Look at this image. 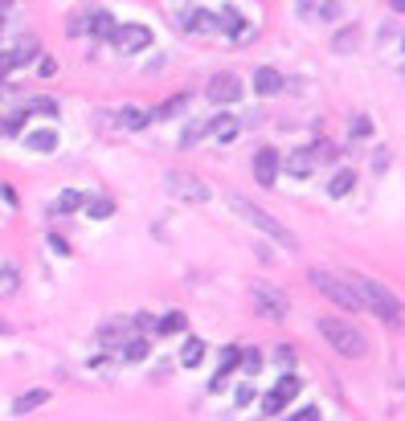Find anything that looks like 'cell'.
Returning <instances> with one entry per match:
<instances>
[{
  "label": "cell",
  "instance_id": "cell-4",
  "mask_svg": "<svg viewBox=\"0 0 405 421\" xmlns=\"http://www.w3.org/2000/svg\"><path fill=\"white\" fill-rule=\"evenodd\" d=\"M307 279L312 286L323 294V299H332L340 311H364V303H360V294L352 290V282L336 279V274H327V270H307Z\"/></svg>",
  "mask_w": 405,
  "mask_h": 421
},
{
  "label": "cell",
  "instance_id": "cell-8",
  "mask_svg": "<svg viewBox=\"0 0 405 421\" xmlns=\"http://www.w3.org/2000/svg\"><path fill=\"white\" fill-rule=\"evenodd\" d=\"M111 46L119 49V53L147 49V46H152V29H147V25H119V29H115V37H111Z\"/></svg>",
  "mask_w": 405,
  "mask_h": 421
},
{
  "label": "cell",
  "instance_id": "cell-35",
  "mask_svg": "<svg viewBox=\"0 0 405 421\" xmlns=\"http://www.w3.org/2000/svg\"><path fill=\"white\" fill-rule=\"evenodd\" d=\"M66 33H70V37H78V33H90V17H82V12H74V21L66 25Z\"/></svg>",
  "mask_w": 405,
  "mask_h": 421
},
{
  "label": "cell",
  "instance_id": "cell-23",
  "mask_svg": "<svg viewBox=\"0 0 405 421\" xmlns=\"http://www.w3.org/2000/svg\"><path fill=\"white\" fill-rule=\"evenodd\" d=\"M78 209H87V196H82L78 188H66V192L57 196V213H78Z\"/></svg>",
  "mask_w": 405,
  "mask_h": 421
},
{
  "label": "cell",
  "instance_id": "cell-32",
  "mask_svg": "<svg viewBox=\"0 0 405 421\" xmlns=\"http://www.w3.org/2000/svg\"><path fill=\"white\" fill-rule=\"evenodd\" d=\"M237 368H242L246 376H258V368H262V356L250 348V352H242V364H237Z\"/></svg>",
  "mask_w": 405,
  "mask_h": 421
},
{
  "label": "cell",
  "instance_id": "cell-3",
  "mask_svg": "<svg viewBox=\"0 0 405 421\" xmlns=\"http://www.w3.org/2000/svg\"><path fill=\"white\" fill-rule=\"evenodd\" d=\"M319 335H323L340 356H352V360H357V356L368 352V339H364L352 324H344V319H319Z\"/></svg>",
  "mask_w": 405,
  "mask_h": 421
},
{
  "label": "cell",
  "instance_id": "cell-45",
  "mask_svg": "<svg viewBox=\"0 0 405 421\" xmlns=\"http://www.w3.org/2000/svg\"><path fill=\"white\" fill-rule=\"evenodd\" d=\"M393 8H397V12H405V0H393Z\"/></svg>",
  "mask_w": 405,
  "mask_h": 421
},
{
  "label": "cell",
  "instance_id": "cell-2",
  "mask_svg": "<svg viewBox=\"0 0 405 421\" xmlns=\"http://www.w3.org/2000/svg\"><path fill=\"white\" fill-rule=\"evenodd\" d=\"M229 209H233V213H237L242 221L258 225V230H262L267 237H274V241H278L282 250H299V237L291 234V230H287V225H282L278 217H270L267 209H258L254 200H246V196H237V192H233V196H229Z\"/></svg>",
  "mask_w": 405,
  "mask_h": 421
},
{
  "label": "cell",
  "instance_id": "cell-15",
  "mask_svg": "<svg viewBox=\"0 0 405 421\" xmlns=\"http://www.w3.org/2000/svg\"><path fill=\"white\" fill-rule=\"evenodd\" d=\"M201 360H205V339L188 335V339H184V348H180V368H197Z\"/></svg>",
  "mask_w": 405,
  "mask_h": 421
},
{
  "label": "cell",
  "instance_id": "cell-16",
  "mask_svg": "<svg viewBox=\"0 0 405 421\" xmlns=\"http://www.w3.org/2000/svg\"><path fill=\"white\" fill-rule=\"evenodd\" d=\"M209 127H213V115H209V119H192V123L180 131V147H197V140L209 135Z\"/></svg>",
  "mask_w": 405,
  "mask_h": 421
},
{
  "label": "cell",
  "instance_id": "cell-21",
  "mask_svg": "<svg viewBox=\"0 0 405 421\" xmlns=\"http://www.w3.org/2000/svg\"><path fill=\"white\" fill-rule=\"evenodd\" d=\"M197 12H201V8L184 0V4H177V8H172V25H177V29H197Z\"/></svg>",
  "mask_w": 405,
  "mask_h": 421
},
{
  "label": "cell",
  "instance_id": "cell-30",
  "mask_svg": "<svg viewBox=\"0 0 405 421\" xmlns=\"http://www.w3.org/2000/svg\"><path fill=\"white\" fill-rule=\"evenodd\" d=\"M156 331H160V335H177V331H184V311H168V315L156 324Z\"/></svg>",
  "mask_w": 405,
  "mask_h": 421
},
{
  "label": "cell",
  "instance_id": "cell-24",
  "mask_svg": "<svg viewBox=\"0 0 405 421\" xmlns=\"http://www.w3.org/2000/svg\"><path fill=\"white\" fill-rule=\"evenodd\" d=\"M115 213V200L111 196H98V200H87V217L90 221H107Z\"/></svg>",
  "mask_w": 405,
  "mask_h": 421
},
{
  "label": "cell",
  "instance_id": "cell-12",
  "mask_svg": "<svg viewBox=\"0 0 405 421\" xmlns=\"http://www.w3.org/2000/svg\"><path fill=\"white\" fill-rule=\"evenodd\" d=\"M237 131H242V119H233V115H213L209 135H213L217 143H233L237 140Z\"/></svg>",
  "mask_w": 405,
  "mask_h": 421
},
{
  "label": "cell",
  "instance_id": "cell-20",
  "mask_svg": "<svg viewBox=\"0 0 405 421\" xmlns=\"http://www.w3.org/2000/svg\"><path fill=\"white\" fill-rule=\"evenodd\" d=\"M217 29L233 33V37H246V25H242V12H237V8H222V12H217Z\"/></svg>",
  "mask_w": 405,
  "mask_h": 421
},
{
  "label": "cell",
  "instance_id": "cell-34",
  "mask_svg": "<svg viewBox=\"0 0 405 421\" xmlns=\"http://www.w3.org/2000/svg\"><path fill=\"white\" fill-rule=\"evenodd\" d=\"M213 29H217V17H213L209 8H201V12H197V33H213Z\"/></svg>",
  "mask_w": 405,
  "mask_h": 421
},
{
  "label": "cell",
  "instance_id": "cell-39",
  "mask_svg": "<svg viewBox=\"0 0 405 421\" xmlns=\"http://www.w3.org/2000/svg\"><path fill=\"white\" fill-rule=\"evenodd\" d=\"M291 421H319V409H315V405H312V409H299Z\"/></svg>",
  "mask_w": 405,
  "mask_h": 421
},
{
  "label": "cell",
  "instance_id": "cell-37",
  "mask_svg": "<svg viewBox=\"0 0 405 421\" xmlns=\"http://www.w3.org/2000/svg\"><path fill=\"white\" fill-rule=\"evenodd\" d=\"M37 70H42V78H53V74H57V62H53V57H42Z\"/></svg>",
  "mask_w": 405,
  "mask_h": 421
},
{
  "label": "cell",
  "instance_id": "cell-28",
  "mask_svg": "<svg viewBox=\"0 0 405 421\" xmlns=\"http://www.w3.org/2000/svg\"><path fill=\"white\" fill-rule=\"evenodd\" d=\"M357 41H360V29H357V25H348L344 33H336L332 49H336V53H352V46H357Z\"/></svg>",
  "mask_w": 405,
  "mask_h": 421
},
{
  "label": "cell",
  "instance_id": "cell-14",
  "mask_svg": "<svg viewBox=\"0 0 405 421\" xmlns=\"http://www.w3.org/2000/svg\"><path fill=\"white\" fill-rule=\"evenodd\" d=\"M45 401H49V389H29V393H21L12 401V413H33V409H42Z\"/></svg>",
  "mask_w": 405,
  "mask_h": 421
},
{
  "label": "cell",
  "instance_id": "cell-36",
  "mask_svg": "<svg viewBox=\"0 0 405 421\" xmlns=\"http://www.w3.org/2000/svg\"><path fill=\"white\" fill-rule=\"evenodd\" d=\"M33 111H37V115H57V102H53V98H37Z\"/></svg>",
  "mask_w": 405,
  "mask_h": 421
},
{
  "label": "cell",
  "instance_id": "cell-6",
  "mask_svg": "<svg viewBox=\"0 0 405 421\" xmlns=\"http://www.w3.org/2000/svg\"><path fill=\"white\" fill-rule=\"evenodd\" d=\"M299 389H303V380H299V376H291V373L278 376V384H274L267 397H262V413L278 418V413H282V409H287V405H291V401L299 397Z\"/></svg>",
  "mask_w": 405,
  "mask_h": 421
},
{
  "label": "cell",
  "instance_id": "cell-13",
  "mask_svg": "<svg viewBox=\"0 0 405 421\" xmlns=\"http://www.w3.org/2000/svg\"><path fill=\"white\" fill-rule=\"evenodd\" d=\"M312 168H315L312 147H295V151L287 156V172H291V176H312Z\"/></svg>",
  "mask_w": 405,
  "mask_h": 421
},
{
  "label": "cell",
  "instance_id": "cell-22",
  "mask_svg": "<svg viewBox=\"0 0 405 421\" xmlns=\"http://www.w3.org/2000/svg\"><path fill=\"white\" fill-rule=\"evenodd\" d=\"M37 57V41L33 37H25V41H17V46L8 49V62L12 66H25V62H33Z\"/></svg>",
  "mask_w": 405,
  "mask_h": 421
},
{
  "label": "cell",
  "instance_id": "cell-40",
  "mask_svg": "<svg viewBox=\"0 0 405 421\" xmlns=\"http://www.w3.org/2000/svg\"><path fill=\"white\" fill-rule=\"evenodd\" d=\"M250 401H254V389H250V384H242V389H237V405H250Z\"/></svg>",
  "mask_w": 405,
  "mask_h": 421
},
{
  "label": "cell",
  "instance_id": "cell-33",
  "mask_svg": "<svg viewBox=\"0 0 405 421\" xmlns=\"http://www.w3.org/2000/svg\"><path fill=\"white\" fill-rule=\"evenodd\" d=\"M368 135H372V119H368V115H357V119H352V140H368Z\"/></svg>",
  "mask_w": 405,
  "mask_h": 421
},
{
  "label": "cell",
  "instance_id": "cell-9",
  "mask_svg": "<svg viewBox=\"0 0 405 421\" xmlns=\"http://www.w3.org/2000/svg\"><path fill=\"white\" fill-rule=\"evenodd\" d=\"M205 94H209L213 106H229V102L242 98V78H237V74H217V78L205 86Z\"/></svg>",
  "mask_w": 405,
  "mask_h": 421
},
{
  "label": "cell",
  "instance_id": "cell-44",
  "mask_svg": "<svg viewBox=\"0 0 405 421\" xmlns=\"http://www.w3.org/2000/svg\"><path fill=\"white\" fill-rule=\"evenodd\" d=\"M0 335H12V324H8V319H0Z\"/></svg>",
  "mask_w": 405,
  "mask_h": 421
},
{
  "label": "cell",
  "instance_id": "cell-26",
  "mask_svg": "<svg viewBox=\"0 0 405 421\" xmlns=\"http://www.w3.org/2000/svg\"><path fill=\"white\" fill-rule=\"evenodd\" d=\"M25 123H29V115H25V111L4 115V119H0V135H21V131H25Z\"/></svg>",
  "mask_w": 405,
  "mask_h": 421
},
{
  "label": "cell",
  "instance_id": "cell-25",
  "mask_svg": "<svg viewBox=\"0 0 405 421\" xmlns=\"http://www.w3.org/2000/svg\"><path fill=\"white\" fill-rule=\"evenodd\" d=\"M17 286H21V270L17 266H0V299L17 294Z\"/></svg>",
  "mask_w": 405,
  "mask_h": 421
},
{
  "label": "cell",
  "instance_id": "cell-43",
  "mask_svg": "<svg viewBox=\"0 0 405 421\" xmlns=\"http://www.w3.org/2000/svg\"><path fill=\"white\" fill-rule=\"evenodd\" d=\"M135 328L147 331V328H156V319H152V315H135Z\"/></svg>",
  "mask_w": 405,
  "mask_h": 421
},
{
  "label": "cell",
  "instance_id": "cell-29",
  "mask_svg": "<svg viewBox=\"0 0 405 421\" xmlns=\"http://www.w3.org/2000/svg\"><path fill=\"white\" fill-rule=\"evenodd\" d=\"M184 102H188V94H184V91L172 94V98H168L164 106H156V111H152V119H172V115H177V111L184 106Z\"/></svg>",
  "mask_w": 405,
  "mask_h": 421
},
{
  "label": "cell",
  "instance_id": "cell-1",
  "mask_svg": "<svg viewBox=\"0 0 405 421\" xmlns=\"http://www.w3.org/2000/svg\"><path fill=\"white\" fill-rule=\"evenodd\" d=\"M352 290L360 294V303L372 311V315H381L389 328H402V319H405V307H402V299L389 290V286H381L377 279H368V274H352Z\"/></svg>",
  "mask_w": 405,
  "mask_h": 421
},
{
  "label": "cell",
  "instance_id": "cell-31",
  "mask_svg": "<svg viewBox=\"0 0 405 421\" xmlns=\"http://www.w3.org/2000/svg\"><path fill=\"white\" fill-rule=\"evenodd\" d=\"M147 352H152V344H147L143 335H132V339H127V348H123V356H127L132 364H135V360H143Z\"/></svg>",
  "mask_w": 405,
  "mask_h": 421
},
{
  "label": "cell",
  "instance_id": "cell-19",
  "mask_svg": "<svg viewBox=\"0 0 405 421\" xmlns=\"http://www.w3.org/2000/svg\"><path fill=\"white\" fill-rule=\"evenodd\" d=\"M25 147L49 156V151H57V131H33V135H25Z\"/></svg>",
  "mask_w": 405,
  "mask_h": 421
},
{
  "label": "cell",
  "instance_id": "cell-42",
  "mask_svg": "<svg viewBox=\"0 0 405 421\" xmlns=\"http://www.w3.org/2000/svg\"><path fill=\"white\" fill-rule=\"evenodd\" d=\"M274 360H278V364H291V360H295V352H291V348H278V352H274Z\"/></svg>",
  "mask_w": 405,
  "mask_h": 421
},
{
  "label": "cell",
  "instance_id": "cell-41",
  "mask_svg": "<svg viewBox=\"0 0 405 421\" xmlns=\"http://www.w3.org/2000/svg\"><path fill=\"white\" fill-rule=\"evenodd\" d=\"M49 245H53V254H62V258H66V254H70V245H66V241H62V237H49Z\"/></svg>",
  "mask_w": 405,
  "mask_h": 421
},
{
  "label": "cell",
  "instance_id": "cell-7",
  "mask_svg": "<svg viewBox=\"0 0 405 421\" xmlns=\"http://www.w3.org/2000/svg\"><path fill=\"white\" fill-rule=\"evenodd\" d=\"M250 299H254V307H258L267 319H282V315H287V294L274 290V286H267V282H254V286H250Z\"/></svg>",
  "mask_w": 405,
  "mask_h": 421
},
{
  "label": "cell",
  "instance_id": "cell-27",
  "mask_svg": "<svg viewBox=\"0 0 405 421\" xmlns=\"http://www.w3.org/2000/svg\"><path fill=\"white\" fill-rule=\"evenodd\" d=\"M352 185H357V176H352V172L344 168V172H336V176H332L327 192H332V196H348V192H352Z\"/></svg>",
  "mask_w": 405,
  "mask_h": 421
},
{
  "label": "cell",
  "instance_id": "cell-38",
  "mask_svg": "<svg viewBox=\"0 0 405 421\" xmlns=\"http://www.w3.org/2000/svg\"><path fill=\"white\" fill-rule=\"evenodd\" d=\"M319 12H323V21H336V17H340V0H327Z\"/></svg>",
  "mask_w": 405,
  "mask_h": 421
},
{
  "label": "cell",
  "instance_id": "cell-17",
  "mask_svg": "<svg viewBox=\"0 0 405 421\" xmlns=\"http://www.w3.org/2000/svg\"><path fill=\"white\" fill-rule=\"evenodd\" d=\"M147 119H152V115H147V111H139V106H123V111L115 115V123H119V127H127V131H143V127H147Z\"/></svg>",
  "mask_w": 405,
  "mask_h": 421
},
{
  "label": "cell",
  "instance_id": "cell-18",
  "mask_svg": "<svg viewBox=\"0 0 405 421\" xmlns=\"http://www.w3.org/2000/svg\"><path fill=\"white\" fill-rule=\"evenodd\" d=\"M115 29H119V25H115V17H111V12H90V33H94V37L111 41V37H115Z\"/></svg>",
  "mask_w": 405,
  "mask_h": 421
},
{
  "label": "cell",
  "instance_id": "cell-5",
  "mask_svg": "<svg viewBox=\"0 0 405 421\" xmlns=\"http://www.w3.org/2000/svg\"><path fill=\"white\" fill-rule=\"evenodd\" d=\"M164 180H168V192L177 200H184V205H205L209 200V185L197 180V176H188V172H168Z\"/></svg>",
  "mask_w": 405,
  "mask_h": 421
},
{
  "label": "cell",
  "instance_id": "cell-10",
  "mask_svg": "<svg viewBox=\"0 0 405 421\" xmlns=\"http://www.w3.org/2000/svg\"><path fill=\"white\" fill-rule=\"evenodd\" d=\"M278 168H282V160H278L274 147H258V151H254V180H258L262 188H274Z\"/></svg>",
  "mask_w": 405,
  "mask_h": 421
},
{
  "label": "cell",
  "instance_id": "cell-11",
  "mask_svg": "<svg viewBox=\"0 0 405 421\" xmlns=\"http://www.w3.org/2000/svg\"><path fill=\"white\" fill-rule=\"evenodd\" d=\"M254 91L262 94V98L278 94V91H282V74H278L274 66H258V70H254Z\"/></svg>",
  "mask_w": 405,
  "mask_h": 421
}]
</instances>
